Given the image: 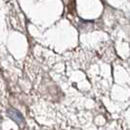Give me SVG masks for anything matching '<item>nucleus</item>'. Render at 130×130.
Segmentation results:
<instances>
[{
  "instance_id": "obj_1",
  "label": "nucleus",
  "mask_w": 130,
  "mask_h": 130,
  "mask_svg": "<svg viewBox=\"0 0 130 130\" xmlns=\"http://www.w3.org/2000/svg\"><path fill=\"white\" fill-rule=\"evenodd\" d=\"M8 117H10L12 120H14L20 126H23L25 124V118H24V117L22 116L21 112H19V111H16V110L9 109L8 110Z\"/></svg>"
}]
</instances>
